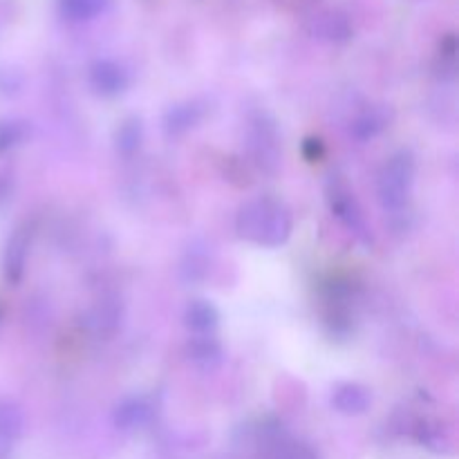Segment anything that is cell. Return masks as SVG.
Instances as JSON below:
<instances>
[{"mask_svg": "<svg viewBox=\"0 0 459 459\" xmlns=\"http://www.w3.org/2000/svg\"><path fill=\"white\" fill-rule=\"evenodd\" d=\"M0 318H3V307H0Z\"/></svg>", "mask_w": 459, "mask_h": 459, "instance_id": "7402d4cb", "label": "cell"}, {"mask_svg": "<svg viewBox=\"0 0 459 459\" xmlns=\"http://www.w3.org/2000/svg\"><path fill=\"white\" fill-rule=\"evenodd\" d=\"M25 430V412L12 399H0V442L13 444Z\"/></svg>", "mask_w": 459, "mask_h": 459, "instance_id": "ac0fdd59", "label": "cell"}, {"mask_svg": "<svg viewBox=\"0 0 459 459\" xmlns=\"http://www.w3.org/2000/svg\"><path fill=\"white\" fill-rule=\"evenodd\" d=\"M417 157L411 148H399L384 160L377 173V200L385 213L399 215L408 209L415 193Z\"/></svg>", "mask_w": 459, "mask_h": 459, "instance_id": "277c9868", "label": "cell"}, {"mask_svg": "<svg viewBox=\"0 0 459 459\" xmlns=\"http://www.w3.org/2000/svg\"><path fill=\"white\" fill-rule=\"evenodd\" d=\"M124 325V303L117 296H101L83 314V327L99 341L115 339Z\"/></svg>", "mask_w": 459, "mask_h": 459, "instance_id": "52a82bcc", "label": "cell"}, {"mask_svg": "<svg viewBox=\"0 0 459 459\" xmlns=\"http://www.w3.org/2000/svg\"><path fill=\"white\" fill-rule=\"evenodd\" d=\"M133 83L128 65L117 58H94L88 65V88L99 99H117L124 92H128Z\"/></svg>", "mask_w": 459, "mask_h": 459, "instance_id": "5b68a950", "label": "cell"}, {"mask_svg": "<svg viewBox=\"0 0 459 459\" xmlns=\"http://www.w3.org/2000/svg\"><path fill=\"white\" fill-rule=\"evenodd\" d=\"M273 459H318V455L309 444L282 437V439H276Z\"/></svg>", "mask_w": 459, "mask_h": 459, "instance_id": "ffe728a7", "label": "cell"}, {"mask_svg": "<svg viewBox=\"0 0 459 459\" xmlns=\"http://www.w3.org/2000/svg\"><path fill=\"white\" fill-rule=\"evenodd\" d=\"M157 417V403L152 394H128L112 408V424L121 433H137L151 426Z\"/></svg>", "mask_w": 459, "mask_h": 459, "instance_id": "ba28073f", "label": "cell"}, {"mask_svg": "<svg viewBox=\"0 0 459 459\" xmlns=\"http://www.w3.org/2000/svg\"><path fill=\"white\" fill-rule=\"evenodd\" d=\"M115 0H58V12L70 22H90L108 13Z\"/></svg>", "mask_w": 459, "mask_h": 459, "instance_id": "2e32d148", "label": "cell"}, {"mask_svg": "<svg viewBox=\"0 0 459 459\" xmlns=\"http://www.w3.org/2000/svg\"><path fill=\"white\" fill-rule=\"evenodd\" d=\"M211 264H213L211 247L204 240H193L184 249L182 260H179V278L186 285H197V282H202L209 276Z\"/></svg>", "mask_w": 459, "mask_h": 459, "instance_id": "5bb4252c", "label": "cell"}, {"mask_svg": "<svg viewBox=\"0 0 459 459\" xmlns=\"http://www.w3.org/2000/svg\"><path fill=\"white\" fill-rule=\"evenodd\" d=\"M303 155H305V160H307V161H318L323 155H325V143H323L318 137L305 139Z\"/></svg>", "mask_w": 459, "mask_h": 459, "instance_id": "44dd1931", "label": "cell"}, {"mask_svg": "<svg viewBox=\"0 0 459 459\" xmlns=\"http://www.w3.org/2000/svg\"><path fill=\"white\" fill-rule=\"evenodd\" d=\"M245 152L249 164L267 178L282 169V133L278 119L267 108H254L245 119Z\"/></svg>", "mask_w": 459, "mask_h": 459, "instance_id": "7a4b0ae2", "label": "cell"}, {"mask_svg": "<svg viewBox=\"0 0 459 459\" xmlns=\"http://www.w3.org/2000/svg\"><path fill=\"white\" fill-rule=\"evenodd\" d=\"M323 195L330 213L341 222V227L354 238L361 247L372 249L375 247V231L368 220L366 209L359 200L357 191L341 170H330L323 179Z\"/></svg>", "mask_w": 459, "mask_h": 459, "instance_id": "3957f363", "label": "cell"}, {"mask_svg": "<svg viewBox=\"0 0 459 459\" xmlns=\"http://www.w3.org/2000/svg\"><path fill=\"white\" fill-rule=\"evenodd\" d=\"M31 242H34V227L30 222L18 224L7 238L3 251V276L7 285L16 287L25 278L27 263H30Z\"/></svg>", "mask_w": 459, "mask_h": 459, "instance_id": "9c48e42d", "label": "cell"}, {"mask_svg": "<svg viewBox=\"0 0 459 459\" xmlns=\"http://www.w3.org/2000/svg\"><path fill=\"white\" fill-rule=\"evenodd\" d=\"M316 31L321 39L334 40V43H343V40H348L350 36H352V27H350L348 18L334 12L325 13V16L318 21Z\"/></svg>", "mask_w": 459, "mask_h": 459, "instance_id": "d6986e66", "label": "cell"}, {"mask_svg": "<svg viewBox=\"0 0 459 459\" xmlns=\"http://www.w3.org/2000/svg\"><path fill=\"white\" fill-rule=\"evenodd\" d=\"M209 115V101L206 99H184L173 103L161 115V133L166 139L186 137L188 133L200 128Z\"/></svg>", "mask_w": 459, "mask_h": 459, "instance_id": "8992f818", "label": "cell"}, {"mask_svg": "<svg viewBox=\"0 0 459 459\" xmlns=\"http://www.w3.org/2000/svg\"><path fill=\"white\" fill-rule=\"evenodd\" d=\"M143 139H146V128H143L142 117L130 115L117 126L115 130V151L117 155L124 157V160H133L134 155H139L143 146Z\"/></svg>", "mask_w": 459, "mask_h": 459, "instance_id": "9a60e30c", "label": "cell"}, {"mask_svg": "<svg viewBox=\"0 0 459 459\" xmlns=\"http://www.w3.org/2000/svg\"><path fill=\"white\" fill-rule=\"evenodd\" d=\"M31 137V124L25 117H0V155L25 146Z\"/></svg>", "mask_w": 459, "mask_h": 459, "instance_id": "e0dca14e", "label": "cell"}, {"mask_svg": "<svg viewBox=\"0 0 459 459\" xmlns=\"http://www.w3.org/2000/svg\"><path fill=\"white\" fill-rule=\"evenodd\" d=\"M182 321L184 327L191 332V336H211L218 332L222 314H220V309L211 300L193 299L184 307Z\"/></svg>", "mask_w": 459, "mask_h": 459, "instance_id": "4fadbf2b", "label": "cell"}, {"mask_svg": "<svg viewBox=\"0 0 459 459\" xmlns=\"http://www.w3.org/2000/svg\"><path fill=\"white\" fill-rule=\"evenodd\" d=\"M236 233L260 249H281L294 233V213L278 195L260 193L238 206Z\"/></svg>", "mask_w": 459, "mask_h": 459, "instance_id": "6da1fadb", "label": "cell"}, {"mask_svg": "<svg viewBox=\"0 0 459 459\" xmlns=\"http://www.w3.org/2000/svg\"><path fill=\"white\" fill-rule=\"evenodd\" d=\"M186 359L195 370L211 375V372L220 370L227 359L224 345L215 334L211 336H191L186 343Z\"/></svg>", "mask_w": 459, "mask_h": 459, "instance_id": "7c38bea8", "label": "cell"}, {"mask_svg": "<svg viewBox=\"0 0 459 459\" xmlns=\"http://www.w3.org/2000/svg\"><path fill=\"white\" fill-rule=\"evenodd\" d=\"M394 108L390 103H368L352 115L348 124V134L357 143H368L384 134L393 126Z\"/></svg>", "mask_w": 459, "mask_h": 459, "instance_id": "30bf717a", "label": "cell"}, {"mask_svg": "<svg viewBox=\"0 0 459 459\" xmlns=\"http://www.w3.org/2000/svg\"><path fill=\"white\" fill-rule=\"evenodd\" d=\"M330 406L343 417L366 415L372 406V393L368 385L359 381H339L332 385Z\"/></svg>", "mask_w": 459, "mask_h": 459, "instance_id": "8fae6325", "label": "cell"}]
</instances>
